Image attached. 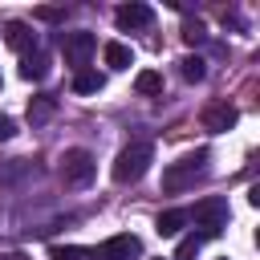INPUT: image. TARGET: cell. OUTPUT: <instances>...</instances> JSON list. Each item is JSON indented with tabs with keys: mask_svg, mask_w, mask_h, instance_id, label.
<instances>
[{
	"mask_svg": "<svg viewBox=\"0 0 260 260\" xmlns=\"http://www.w3.org/2000/svg\"><path fill=\"white\" fill-rule=\"evenodd\" d=\"M150 162H154V146L150 142H130V146H122L118 150V158H114V183H138L146 171H150Z\"/></svg>",
	"mask_w": 260,
	"mask_h": 260,
	"instance_id": "obj_1",
	"label": "cell"
},
{
	"mask_svg": "<svg viewBox=\"0 0 260 260\" xmlns=\"http://www.w3.org/2000/svg\"><path fill=\"white\" fill-rule=\"evenodd\" d=\"M61 179H65V187H85V183H93V175H98V158L85 150V146H69L65 154H61Z\"/></svg>",
	"mask_w": 260,
	"mask_h": 260,
	"instance_id": "obj_2",
	"label": "cell"
},
{
	"mask_svg": "<svg viewBox=\"0 0 260 260\" xmlns=\"http://www.w3.org/2000/svg\"><path fill=\"white\" fill-rule=\"evenodd\" d=\"M203 162H207V150H191V154H183L179 162H171L167 171H162V191H183V187H191L195 183V175H203Z\"/></svg>",
	"mask_w": 260,
	"mask_h": 260,
	"instance_id": "obj_3",
	"label": "cell"
},
{
	"mask_svg": "<svg viewBox=\"0 0 260 260\" xmlns=\"http://www.w3.org/2000/svg\"><path fill=\"white\" fill-rule=\"evenodd\" d=\"M61 49H65V61H69L73 73H77V69H85L89 57L98 53V37L85 32V28H77V32H61Z\"/></svg>",
	"mask_w": 260,
	"mask_h": 260,
	"instance_id": "obj_4",
	"label": "cell"
},
{
	"mask_svg": "<svg viewBox=\"0 0 260 260\" xmlns=\"http://www.w3.org/2000/svg\"><path fill=\"white\" fill-rule=\"evenodd\" d=\"M187 219H195V223L203 228V236H215V232L228 223V199H219V195L199 199V203H195V211H187Z\"/></svg>",
	"mask_w": 260,
	"mask_h": 260,
	"instance_id": "obj_5",
	"label": "cell"
},
{
	"mask_svg": "<svg viewBox=\"0 0 260 260\" xmlns=\"http://www.w3.org/2000/svg\"><path fill=\"white\" fill-rule=\"evenodd\" d=\"M138 252H142V240L130 236V232H122V236H110V240L93 252V260H134Z\"/></svg>",
	"mask_w": 260,
	"mask_h": 260,
	"instance_id": "obj_6",
	"label": "cell"
},
{
	"mask_svg": "<svg viewBox=\"0 0 260 260\" xmlns=\"http://www.w3.org/2000/svg\"><path fill=\"white\" fill-rule=\"evenodd\" d=\"M236 122H240V114H236V106H228V102H215V106L203 110V130H211V134H223V130H232Z\"/></svg>",
	"mask_w": 260,
	"mask_h": 260,
	"instance_id": "obj_7",
	"label": "cell"
},
{
	"mask_svg": "<svg viewBox=\"0 0 260 260\" xmlns=\"http://www.w3.org/2000/svg\"><path fill=\"white\" fill-rule=\"evenodd\" d=\"M114 20H118V28H146L154 20V12H150V4H122L114 12Z\"/></svg>",
	"mask_w": 260,
	"mask_h": 260,
	"instance_id": "obj_8",
	"label": "cell"
},
{
	"mask_svg": "<svg viewBox=\"0 0 260 260\" xmlns=\"http://www.w3.org/2000/svg\"><path fill=\"white\" fill-rule=\"evenodd\" d=\"M20 77H24V81H45V77H49V53L28 49V53L20 57Z\"/></svg>",
	"mask_w": 260,
	"mask_h": 260,
	"instance_id": "obj_9",
	"label": "cell"
},
{
	"mask_svg": "<svg viewBox=\"0 0 260 260\" xmlns=\"http://www.w3.org/2000/svg\"><path fill=\"white\" fill-rule=\"evenodd\" d=\"M4 45L24 57V53L32 49V28H28L24 20H8V24H4Z\"/></svg>",
	"mask_w": 260,
	"mask_h": 260,
	"instance_id": "obj_10",
	"label": "cell"
},
{
	"mask_svg": "<svg viewBox=\"0 0 260 260\" xmlns=\"http://www.w3.org/2000/svg\"><path fill=\"white\" fill-rule=\"evenodd\" d=\"M102 53H106V65H110V69H130V65H134V49L122 45V41H106Z\"/></svg>",
	"mask_w": 260,
	"mask_h": 260,
	"instance_id": "obj_11",
	"label": "cell"
},
{
	"mask_svg": "<svg viewBox=\"0 0 260 260\" xmlns=\"http://www.w3.org/2000/svg\"><path fill=\"white\" fill-rule=\"evenodd\" d=\"M187 223H191V219H187V211H179V207H171V211H162V215L154 219L158 236H179V232H183Z\"/></svg>",
	"mask_w": 260,
	"mask_h": 260,
	"instance_id": "obj_12",
	"label": "cell"
},
{
	"mask_svg": "<svg viewBox=\"0 0 260 260\" xmlns=\"http://www.w3.org/2000/svg\"><path fill=\"white\" fill-rule=\"evenodd\" d=\"M134 93H142V98H158V93H162V73H158V69H142V73L134 77Z\"/></svg>",
	"mask_w": 260,
	"mask_h": 260,
	"instance_id": "obj_13",
	"label": "cell"
},
{
	"mask_svg": "<svg viewBox=\"0 0 260 260\" xmlns=\"http://www.w3.org/2000/svg\"><path fill=\"white\" fill-rule=\"evenodd\" d=\"M102 85H106V77L98 69H77L73 73V93H98Z\"/></svg>",
	"mask_w": 260,
	"mask_h": 260,
	"instance_id": "obj_14",
	"label": "cell"
},
{
	"mask_svg": "<svg viewBox=\"0 0 260 260\" xmlns=\"http://www.w3.org/2000/svg\"><path fill=\"white\" fill-rule=\"evenodd\" d=\"M53 110H57V98H49V93H41V98H32V102H28V122L37 126V122H45V118H53Z\"/></svg>",
	"mask_w": 260,
	"mask_h": 260,
	"instance_id": "obj_15",
	"label": "cell"
},
{
	"mask_svg": "<svg viewBox=\"0 0 260 260\" xmlns=\"http://www.w3.org/2000/svg\"><path fill=\"white\" fill-rule=\"evenodd\" d=\"M203 240H207L203 232L183 236V240H179V248H175V260H195V256H199V248H203Z\"/></svg>",
	"mask_w": 260,
	"mask_h": 260,
	"instance_id": "obj_16",
	"label": "cell"
},
{
	"mask_svg": "<svg viewBox=\"0 0 260 260\" xmlns=\"http://www.w3.org/2000/svg\"><path fill=\"white\" fill-rule=\"evenodd\" d=\"M179 73H183V81H203L207 77V65H203V57H183L179 61Z\"/></svg>",
	"mask_w": 260,
	"mask_h": 260,
	"instance_id": "obj_17",
	"label": "cell"
},
{
	"mask_svg": "<svg viewBox=\"0 0 260 260\" xmlns=\"http://www.w3.org/2000/svg\"><path fill=\"white\" fill-rule=\"evenodd\" d=\"M49 256H53V260H93L89 248H73V244H65V248L57 244V248H49Z\"/></svg>",
	"mask_w": 260,
	"mask_h": 260,
	"instance_id": "obj_18",
	"label": "cell"
},
{
	"mask_svg": "<svg viewBox=\"0 0 260 260\" xmlns=\"http://www.w3.org/2000/svg\"><path fill=\"white\" fill-rule=\"evenodd\" d=\"M203 37H207L203 20H183V41L187 45H203Z\"/></svg>",
	"mask_w": 260,
	"mask_h": 260,
	"instance_id": "obj_19",
	"label": "cell"
},
{
	"mask_svg": "<svg viewBox=\"0 0 260 260\" xmlns=\"http://www.w3.org/2000/svg\"><path fill=\"white\" fill-rule=\"evenodd\" d=\"M32 16H37V20H45V24H57V20H65V12H61V8H49V4H45V8H37Z\"/></svg>",
	"mask_w": 260,
	"mask_h": 260,
	"instance_id": "obj_20",
	"label": "cell"
},
{
	"mask_svg": "<svg viewBox=\"0 0 260 260\" xmlns=\"http://www.w3.org/2000/svg\"><path fill=\"white\" fill-rule=\"evenodd\" d=\"M12 134H16V122H12V118H4V114H0V142H8V138H12Z\"/></svg>",
	"mask_w": 260,
	"mask_h": 260,
	"instance_id": "obj_21",
	"label": "cell"
}]
</instances>
